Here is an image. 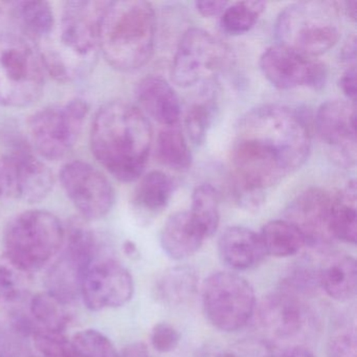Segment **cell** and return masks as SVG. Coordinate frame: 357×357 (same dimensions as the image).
Returning a JSON list of instances; mask_svg holds the SVG:
<instances>
[{
    "label": "cell",
    "mask_w": 357,
    "mask_h": 357,
    "mask_svg": "<svg viewBox=\"0 0 357 357\" xmlns=\"http://www.w3.org/2000/svg\"><path fill=\"white\" fill-rule=\"evenodd\" d=\"M310 150V128L296 110L279 104L252 108L240 118L231 151L238 197L277 185L306 162Z\"/></svg>",
    "instance_id": "obj_1"
},
{
    "label": "cell",
    "mask_w": 357,
    "mask_h": 357,
    "mask_svg": "<svg viewBox=\"0 0 357 357\" xmlns=\"http://www.w3.org/2000/svg\"><path fill=\"white\" fill-rule=\"evenodd\" d=\"M89 139L93 155L114 178L132 183L142 176L151 150L152 129L137 106L121 100L102 105Z\"/></svg>",
    "instance_id": "obj_2"
},
{
    "label": "cell",
    "mask_w": 357,
    "mask_h": 357,
    "mask_svg": "<svg viewBox=\"0 0 357 357\" xmlns=\"http://www.w3.org/2000/svg\"><path fill=\"white\" fill-rule=\"evenodd\" d=\"M107 3L68 1L54 34L37 45L45 73L58 82H73L93 68L100 52V22Z\"/></svg>",
    "instance_id": "obj_3"
},
{
    "label": "cell",
    "mask_w": 357,
    "mask_h": 357,
    "mask_svg": "<svg viewBox=\"0 0 357 357\" xmlns=\"http://www.w3.org/2000/svg\"><path fill=\"white\" fill-rule=\"evenodd\" d=\"M156 18L142 0L108 1L99 31V49L114 70L135 72L148 63L155 47Z\"/></svg>",
    "instance_id": "obj_4"
},
{
    "label": "cell",
    "mask_w": 357,
    "mask_h": 357,
    "mask_svg": "<svg viewBox=\"0 0 357 357\" xmlns=\"http://www.w3.org/2000/svg\"><path fill=\"white\" fill-rule=\"evenodd\" d=\"M275 33L279 45L313 59L340 40V6L327 0L292 3L278 16Z\"/></svg>",
    "instance_id": "obj_5"
},
{
    "label": "cell",
    "mask_w": 357,
    "mask_h": 357,
    "mask_svg": "<svg viewBox=\"0 0 357 357\" xmlns=\"http://www.w3.org/2000/svg\"><path fill=\"white\" fill-rule=\"evenodd\" d=\"M66 227L49 211L30 210L11 219L3 233L8 263L30 275L55 258L64 243Z\"/></svg>",
    "instance_id": "obj_6"
},
{
    "label": "cell",
    "mask_w": 357,
    "mask_h": 357,
    "mask_svg": "<svg viewBox=\"0 0 357 357\" xmlns=\"http://www.w3.org/2000/svg\"><path fill=\"white\" fill-rule=\"evenodd\" d=\"M45 70L37 50L22 37L0 36V106L22 108L45 91Z\"/></svg>",
    "instance_id": "obj_7"
},
{
    "label": "cell",
    "mask_w": 357,
    "mask_h": 357,
    "mask_svg": "<svg viewBox=\"0 0 357 357\" xmlns=\"http://www.w3.org/2000/svg\"><path fill=\"white\" fill-rule=\"evenodd\" d=\"M89 112L86 101L73 99L33 114L28 129L35 153L47 160L66 158L76 146Z\"/></svg>",
    "instance_id": "obj_8"
},
{
    "label": "cell",
    "mask_w": 357,
    "mask_h": 357,
    "mask_svg": "<svg viewBox=\"0 0 357 357\" xmlns=\"http://www.w3.org/2000/svg\"><path fill=\"white\" fill-rule=\"evenodd\" d=\"M99 250L97 237L84 219H74L66 227L61 254L47 275V291L66 304L81 296L85 273Z\"/></svg>",
    "instance_id": "obj_9"
},
{
    "label": "cell",
    "mask_w": 357,
    "mask_h": 357,
    "mask_svg": "<svg viewBox=\"0 0 357 357\" xmlns=\"http://www.w3.org/2000/svg\"><path fill=\"white\" fill-rule=\"evenodd\" d=\"M231 50L202 29H189L181 37L171 76L177 86L188 89L211 82L233 64Z\"/></svg>",
    "instance_id": "obj_10"
},
{
    "label": "cell",
    "mask_w": 357,
    "mask_h": 357,
    "mask_svg": "<svg viewBox=\"0 0 357 357\" xmlns=\"http://www.w3.org/2000/svg\"><path fill=\"white\" fill-rule=\"evenodd\" d=\"M202 307L216 329L238 331L250 321L256 309L254 288L237 273H213L202 285Z\"/></svg>",
    "instance_id": "obj_11"
},
{
    "label": "cell",
    "mask_w": 357,
    "mask_h": 357,
    "mask_svg": "<svg viewBox=\"0 0 357 357\" xmlns=\"http://www.w3.org/2000/svg\"><path fill=\"white\" fill-rule=\"evenodd\" d=\"M59 178L66 196L84 220H99L114 208V187L93 165L73 160L62 167Z\"/></svg>",
    "instance_id": "obj_12"
},
{
    "label": "cell",
    "mask_w": 357,
    "mask_h": 357,
    "mask_svg": "<svg viewBox=\"0 0 357 357\" xmlns=\"http://www.w3.org/2000/svg\"><path fill=\"white\" fill-rule=\"evenodd\" d=\"M259 66L265 79L281 91L298 87L321 91L328 80L325 64L279 45L262 54Z\"/></svg>",
    "instance_id": "obj_13"
},
{
    "label": "cell",
    "mask_w": 357,
    "mask_h": 357,
    "mask_svg": "<svg viewBox=\"0 0 357 357\" xmlns=\"http://www.w3.org/2000/svg\"><path fill=\"white\" fill-rule=\"evenodd\" d=\"M317 130L332 160L342 168L356 162V106L348 100L334 99L319 106Z\"/></svg>",
    "instance_id": "obj_14"
},
{
    "label": "cell",
    "mask_w": 357,
    "mask_h": 357,
    "mask_svg": "<svg viewBox=\"0 0 357 357\" xmlns=\"http://www.w3.org/2000/svg\"><path fill=\"white\" fill-rule=\"evenodd\" d=\"M135 283L126 267L114 259L95 261L85 273L81 298L91 311L119 308L132 298Z\"/></svg>",
    "instance_id": "obj_15"
},
{
    "label": "cell",
    "mask_w": 357,
    "mask_h": 357,
    "mask_svg": "<svg viewBox=\"0 0 357 357\" xmlns=\"http://www.w3.org/2000/svg\"><path fill=\"white\" fill-rule=\"evenodd\" d=\"M332 198L325 190L309 188L301 192L286 208L285 220L294 225L306 245L324 248L334 241L330 229Z\"/></svg>",
    "instance_id": "obj_16"
},
{
    "label": "cell",
    "mask_w": 357,
    "mask_h": 357,
    "mask_svg": "<svg viewBox=\"0 0 357 357\" xmlns=\"http://www.w3.org/2000/svg\"><path fill=\"white\" fill-rule=\"evenodd\" d=\"M261 325L273 337L294 340L306 331L312 319L303 298L279 290L263 298L259 307Z\"/></svg>",
    "instance_id": "obj_17"
},
{
    "label": "cell",
    "mask_w": 357,
    "mask_h": 357,
    "mask_svg": "<svg viewBox=\"0 0 357 357\" xmlns=\"http://www.w3.org/2000/svg\"><path fill=\"white\" fill-rule=\"evenodd\" d=\"M8 156L13 166L15 198L29 204L45 199L53 190L54 175L40 156L24 146H16Z\"/></svg>",
    "instance_id": "obj_18"
},
{
    "label": "cell",
    "mask_w": 357,
    "mask_h": 357,
    "mask_svg": "<svg viewBox=\"0 0 357 357\" xmlns=\"http://www.w3.org/2000/svg\"><path fill=\"white\" fill-rule=\"evenodd\" d=\"M142 112L166 127L175 126L181 118V103L173 87L160 76L142 79L135 91Z\"/></svg>",
    "instance_id": "obj_19"
},
{
    "label": "cell",
    "mask_w": 357,
    "mask_h": 357,
    "mask_svg": "<svg viewBox=\"0 0 357 357\" xmlns=\"http://www.w3.org/2000/svg\"><path fill=\"white\" fill-rule=\"evenodd\" d=\"M221 260L234 271H248L260 264L265 257L260 235L244 227H227L218 243Z\"/></svg>",
    "instance_id": "obj_20"
},
{
    "label": "cell",
    "mask_w": 357,
    "mask_h": 357,
    "mask_svg": "<svg viewBox=\"0 0 357 357\" xmlns=\"http://www.w3.org/2000/svg\"><path fill=\"white\" fill-rule=\"evenodd\" d=\"M206 239V234L190 212H177L169 217L160 233L162 250L173 260L193 256Z\"/></svg>",
    "instance_id": "obj_21"
},
{
    "label": "cell",
    "mask_w": 357,
    "mask_h": 357,
    "mask_svg": "<svg viewBox=\"0 0 357 357\" xmlns=\"http://www.w3.org/2000/svg\"><path fill=\"white\" fill-rule=\"evenodd\" d=\"M319 285L328 296L347 302L356 296L357 265L348 255H332L317 269Z\"/></svg>",
    "instance_id": "obj_22"
},
{
    "label": "cell",
    "mask_w": 357,
    "mask_h": 357,
    "mask_svg": "<svg viewBox=\"0 0 357 357\" xmlns=\"http://www.w3.org/2000/svg\"><path fill=\"white\" fill-rule=\"evenodd\" d=\"M12 14L24 36L36 45L45 43L56 30L53 8L47 1H18L12 5Z\"/></svg>",
    "instance_id": "obj_23"
},
{
    "label": "cell",
    "mask_w": 357,
    "mask_h": 357,
    "mask_svg": "<svg viewBox=\"0 0 357 357\" xmlns=\"http://www.w3.org/2000/svg\"><path fill=\"white\" fill-rule=\"evenodd\" d=\"M175 183L162 171H151L142 177L135 191L133 204L144 216L153 217L168 206L174 193Z\"/></svg>",
    "instance_id": "obj_24"
},
{
    "label": "cell",
    "mask_w": 357,
    "mask_h": 357,
    "mask_svg": "<svg viewBox=\"0 0 357 357\" xmlns=\"http://www.w3.org/2000/svg\"><path fill=\"white\" fill-rule=\"evenodd\" d=\"M198 275L191 267L177 266L164 271L156 280L154 296L160 304L179 306L195 296Z\"/></svg>",
    "instance_id": "obj_25"
},
{
    "label": "cell",
    "mask_w": 357,
    "mask_h": 357,
    "mask_svg": "<svg viewBox=\"0 0 357 357\" xmlns=\"http://www.w3.org/2000/svg\"><path fill=\"white\" fill-rule=\"evenodd\" d=\"M356 181H349L332 198L330 229L334 240L355 244L357 238Z\"/></svg>",
    "instance_id": "obj_26"
},
{
    "label": "cell",
    "mask_w": 357,
    "mask_h": 357,
    "mask_svg": "<svg viewBox=\"0 0 357 357\" xmlns=\"http://www.w3.org/2000/svg\"><path fill=\"white\" fill-rule=\"evenodd\" d=\"M260 235L266 255L288 258L306 246L303 234L287 220H273L263 227Z\"/></svg>",
    "instance_id": "obj_27"
},
{
    "label": "cell",
    "mask_w": 357,
    "mask_h": 357,
    "mask_svg": "<svg viewBox=\"0 0 357 357\" xmlns=\"http://www.w3.org/2000/svg\"><path fill=\"white\" fill-rule=\"evenodd\" d=\"M68 306L47 290L31 298L29 309L35 327L63 333L72 319Z\"/></svg>",
    "instance_id": "obj_28"
},
{
    "label": "cell",
    "mask_w": 357,
    "mask_h": 357,
    "mask_svg": "<svg viewBox=\"0 0 357 357\" xmlns=\"http://www.w3.org/2000/svg\"><path fill=\"white\" fill-rule=\"evenodd\" d=\"M156 155L164 166L175 171L189 170L192 154L187 139L177 125L160 131L156 141Z\"/></svg>",
    "instance_id": "obj_29"
},
{
    "label": "cell",
    "mask_w": 357,
    "mask_h": 357,
    "mask_svg": "<svg viewBox=\"0 0 357 357\" xmlns=\"http://www.w3.org/2000/svg\"><path fill=\"white\" fill-rule=\"evenodd\" d=\"M219 194L210 183H202L194 190L191 210L194 220L202 227L206 238L216 233L220 222Z\"/></svg>",
    "instance_id": "obj_30"
},
{
    "label": "cell",
    "mask_w": 357,
    "mask_h": 357,
    "mask_svg": "<svg viewBox=\"0 0 357 357\" xmlns=\"http://www.w3.org/2000/svg\"><path fill=\"white\" fill-rule=\"evenodd\" d=\"M265 8L266 3L262 1H240L227 6L221 14V28L229 35L245 34L256 26Z\"/></svg>",
    "instance_id": "obj_31"
},
{
    "label": "cell",
    "mask_w": 357,
    "mask_h": 357,
    "mask_svg": "<svg viewBox=\"0 0 357 357\" xmlns=\"http://www.w3.org/2000/svg\"><path fill=\"white\" fill-rule=\"evenodd\" d=\"M216 112L217 105L214 99L198 102L188 109L185 116V132L195 145L204 143Z\"/></svg>",
    "instance_id": "obj_32"
},
{
    "label": "cell",
    "mask_w": 357,
    "mask_h": 357,
    "mask_svg": "<svg viewBox=\"0 0 357 357\" xmlns=\"http://www.w3.org/2000/svg\"><path fill=\"white\" fill-rule=\"evenodd\" d=\"M77 357H119L112 340L98 330L86 329L72 340Z\"/></svg>",
    "instance_id": "obj_33"
},
{
    "label": "cell",
    "mask_w": 357,
    "mask_h": 357,
    "mask_svg": "<svg viewBox=\"0 0 357 357\" xmlns=\"http://www.w3.org/2000/svg\"><path fill=\"white\" fill-rule=\"evenodd\" d=\"M31 336L40 357H77L72 340H68L62 332L35 328Z\"/></svg>",
    "instance_id": "obj_34"
},
{
    "label": "cell",
    "mask_w": 357,
    "mask_h": 357,
    "mask_svg": "<svg viewBox=\"0 0 357 357\" xmlns=\"http://www.w3.org/2000/svg\"><path fill=\"white\" fill-rule=\"evenodd\" d=\"M29 273L16 268L10 263L0 264V302L15 305L26 296Z\"/></svg>",
    "instance_id": "obj_35"
},
{
    "label": "cell",
    "mask_w": 357,
    "mask_h": 357,
    "mask_svg": "<svg viewBox=\"0 0 357 357\" xmlns=\"http://www.w3.org/2000/svg\"><path fill=\"white\" fill-rule=\"evenodd\" d=\"M319 287L317 269L305 265V263L290 269L282 283V290L301 298L314 294Z\"/></svg>",
    "instance_id": "obj_36"
},
{
    "label": "cell",
    "mask_w": 357,
    "mask_h": 357,
    "mask_svg": "<svg viewBox=\"0 0 357 357\" xmlns=\"http://www.w3.org/2000/svg\"><path fill=\"white\" fill-rule=\"evenodd\" d=\"M28 334L14 327L13 331H0V357H35L24 337Z\"/></svg>",
    "instance_id": "obj_37"
},
{
    "label": "cell",
    "mask_w": 357,
    "mask_h": 357,
    "mask_svg": "<svg viewBox=\"0 0 357 357\" xmlns=\"http://www.w3.org/2000/svg\"><path fill=\"white\" fill-rule=\"evenodd\" d=\"M152 347L160 353L174 351L181 342V334L176 328L168 323H158L152 329L150 336Z\"/></svg>",
    "instance_id": "obj_38"
},
{
    "label": "cell",
    "mask_w": 357,
    "mask_h": 357,
    "mask_svg": "<svg viewBox=\"0 0 357 357\" xmlns=\"http://www.w3.org/2000/svg\"><path fill=\"white\" fill-rule=\"evenodd\" d=\"M327 357H357L355 330H348L332 337L327 346Z\"/></svg>",
    "instance_id": "obj_39"
},
{
    "label": "cell",
    "mask_w": 357,
    "mask_h": 357,
    "mask_svg": "<svg viewBox=\"0 0 357 357\" xmlns=\"http://www.w3.org/2000/svg\"><path fill=\"white\" fill-rule=\"evenodd\" d=\"M15 198L13 166L8 154L0 153V199Z\"/></svg>",
    "instance_id": "obj_40"
},
{
    "label": "cell",
    "mask_w": 357,
    "mask_h": 357,
    "mask_svg": "<svg viewBox=\"0 0 357 357\" xmlns=\"http://www.w3.org/2000/svg\"><path fill=\"white\" fill-rule=\"evenodd\" d=\"M356 68H347L340 77V86L347 100L355 103L356 101Z\"/></svg>",
    "instance_id": "obj_41"
},
{
    "label": "cell",
    "mask_w": 357,
    "mask_h": 357,
    "mask_svg": "<svg viewBox=\"0 0 357 357\" xmlns=\"http://www.w3.org/2000/svg\"><path fill=\"white\" fill-rule=\"evenodd\" d=\"M227 6H229V3L220 1V0H204V1H197L195 3L196 9L204 17L221 15L227 9Z\"/></svg>",
    "instance_id": "obj_42"
},
{
    "label": "cell",
    "mask_w": 357,
    "mask_h": 357,
    "mask_svg": "<svg viewBox=\"0 0 357 357\" xmlns=\"http://www.w3.org/2000/svg\"><path fill=\"white\" fill-rule=\"evenodd\" d=\"M340 60L347 68H356V37L353 35L340 51Z\"/></svg>",
    "instance_id": "obj_43"
},
{
    "label": "cell",
    "mask_w": 357,
    "mask_h": 357,
    "mask_svg": "<svg viewBox=\"0 0 357 357\" xmlns=\"http://www.w3.org/2000/svg\"><path fill=\"white\" fill-rule=\"evenodd\" d=\"M119 357H150L149 351L143 342H133L119 353Z\"/></svg>",
    "instance_id": "obj_44"
},
{
    "label": "cell",
    "mask_w": 357,
    "mask_h": 357,
    "mask_svg": "<svg viewBox=\"0 0 357 357\" xmlns=\"http://www.w3.org/2000/svg\"><path fill=\"white\" fill-rule=\"evenodd\" d=\"M279 357H314V355L304 347H291L284 351Z\"/></svg>",
    "instance_id": "obj_45"
},
{
    "label": "cell",
    "mask_w": 357,
    "mask_h": 357,
    "mask_svg": "<svg viewBox=\"0 0 357 357\" xmlns=\"http://www.w3.org/2000/svg\"><path fill=\"white\" fill-rule=\"evenodd\" d=\"M346 6L347 13H348L349 17L355 22L356 20L357 15V1L356 0H350L344 3Z\"/></svg>",
    "instance_id": "obj_46"
},
{
    "label": "cell",
    "mask_w": 357,
    "mask_h": 357,
    "mask_svg": "<svg viewBox=\"0 0 357 357\" xmlns=\"http://www.w3.org/2000/svg\"><path fill=\"white\" fill-rule=\"evenodd\" d=\"M123 250H124L125 254L128 257H135L139 252H137V245H135V242L132 241H126L123 245Z\"/></svg>",
    "instance_id": "obj_47"
}]
</instances>
